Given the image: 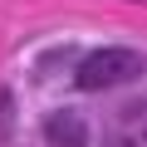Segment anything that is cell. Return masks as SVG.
I'll list each match as a JSON object with an SVG mask.
<instances>
[{"instance_id": "1", "label": "cell", "mask_w": 147, "mask_h": 147, "mask_svg": "<svg viewBox=\"0 0 147 147\" xmlns=\"http://www.w3.org/2000/svg\"><path fill=\"white\" fill-rule=\"evenodd\" d=\"M142 74V54L137 49H123V44H108V49H93L79 74H74V88L79 93H103V88H118V84H132Z\"/></svg>"}, {"instance_id": "2", "label": "cell", "mask_w": 147, "mask_h": 147, "mask_svg": "<svg viewBox=\"0 0 147 147\" xmlns=\"http://www.w3.org/2000/svg\"><path fill=\"white\" fill-rule=\"evenodd\" d=\"M44 142L49 147H88V123L74 108H54L44 118Z\"/></svg>"}, {"instance_id": "3", "label": "cell", "mask_w": 147, "mask_h": 147, "mask_svg": "<svg viewBox=\"0 0 147 147\" xmlns=\"http://www.w3.org/2000/svg\"><path fill=\"white\" fill-rule=\"evenodd\" d=\"M113 147H147V98H132L113 118Z\"/></svg>"}]
</instances>
